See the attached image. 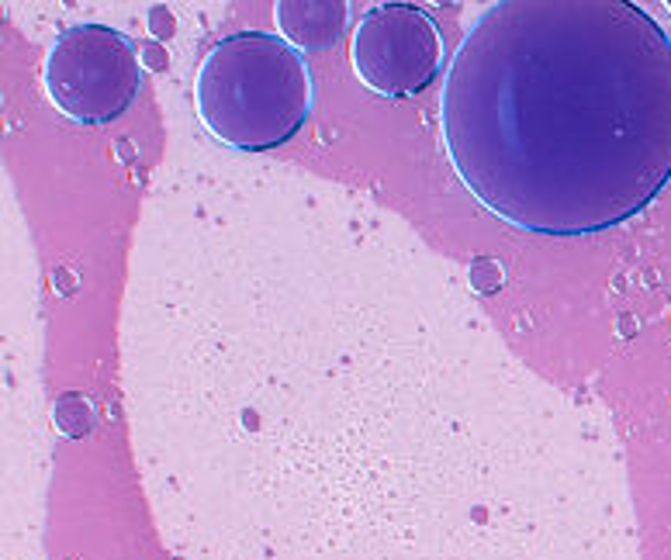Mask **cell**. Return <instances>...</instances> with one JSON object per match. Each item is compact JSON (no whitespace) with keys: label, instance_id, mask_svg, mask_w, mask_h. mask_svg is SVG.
<instances>
[{"label":"cell","instance_id":"5","mask_svg":"<svg viewBox=\"0 0 671 560\" xmlns=\"http://www.w3.org/2000/svg\"><path fill=\"white\" fill-rule=\"evenodd\" d=\"M277 28L298 52H326L346 28L343 0H281Z\"/></svg>","mask_w":671,"mask_h":560},{"label":"cell","instance_id":"3","mask_svg":"<svg viewBox=\"0 0 671 560\" xmlns=\"http://www.w3.org/2000/svg\"><path fill=\"white\" fill-rule=\"evenodd\" d=\"M42 80L59 115L77 125H111L139 97L142 66L122 32L108 25H77L52 42Z\"/></svg>","mask_w":671,"mask_h":560},{"label":"cell","instance_id":"2","mask_svg":"<svg viewBox=\"0 0 671 560\" xmlns=\"http://www.w3.org/2000/svg\"><path fill=\"white\" fill-rule=\"evenodd\" d=\"M315 87L305 56L267 32H236L205 52L194 80L198 118L239 153L281 149L305 128Z\"/></svg>","mask_w":671,"mask_h":560},{"label":"cell","instance_id":"4","mask_svg":"<svg viewBox=\"0 0 671 560\" xmlns=\"http://www.w3.org/2000/svg\"><path fill=\"white\" fill-rule=\"evenodd\" d=\"M350 59L364 87L402 101L433 87L447 59V42L433 14L422 7L378 4L353 28Z\"/></svg>","mask_w":671,"mask_h":560},{"label":"cell","instance_id":"1","mask_svg":"<svg viewBox=\"0 0 671 560\" xmlns=\"http://www.w3.org/2000/svg\"><path fill=\"white\" fill-rule=\"evenodd\" d=\"M440 121L502 222L606 232L671 180V35L630 0H499L457 45Z\"/></svg>","mask_w":671,"mask_h":560},{"label":"cell","instance_id":"6","mask_svg":"<svg viewBox=\"0 0 671 560\" xmlns=\"http://www.w3.org/2000/svg\"><path fill=\"white\" fill-rule=\"evenodd\" d=\"M665 7H668V11H671V0H668V4H665Z\"/></svg>","mask_w":671,"mask_h":560}]
</instances>
